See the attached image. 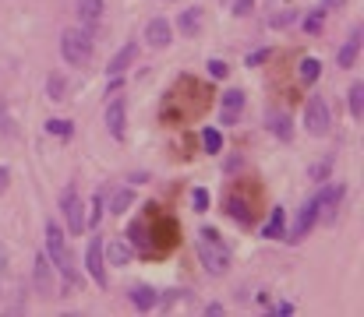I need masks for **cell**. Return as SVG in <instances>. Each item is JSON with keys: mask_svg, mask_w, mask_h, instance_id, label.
Here are the masks:
<instances>
[{"mask_svg": "<svg viewBox=\"0 0 364 317\" xmlns=\"http://www.w3.org/2000/svg\"><path fill=\"white\" fill-rule=\"evenodd\" d=\"M46 258L53 265V272L64 278V293L75 289V282H78V261L71 258V250H68V236L60 233V226L53 218H46Z\"/></svg>", "mask_w": 364, "mask_h": 317, "instance_id": "6da1fadb", "label": "cell"}, {"mask_svg": "<svg viewBox=\"0 0 364 317\" xmlns=\"http://www.w3.org/2000/svg\"><path fill=\"white\" fill-rule=\"evenodd\" d=\"M195 250H198V258H202V265H205L209 275H223V272H227L230 250H227V243H223V236H220L216 229L205 226V229L198 233V240H195Z\"/></svg>", "mask_w": 364, "mask_h": 317, "instance_id": "7a4b0ae2", "label": "cell"}, {"mask_svg": "<svg viewBox=\"0 0 364 317\" xmlns=\"http://www.w3.org/2000/svg\"><path fill=\"white\" fill-rule=\"evenodd\" d=\"M145 218H149V236H153V247H156V258L166 250L177 247V222L170 215H160L156 205H145Z\"/></svg>", "mask_w": 364, "mask_h": 317, "instance_id": "3957f363", "label": "cell"}, {"mask_svg": "<svg viewBox=\"0 0 364 317\" xmlns=\"http://www.w3.org/2000/svg\"><path fill=\"white\" fill-rule=\"evenodd\" d=\"M60 57H64L71 68H85L93 60V39H88L85 28H68L60 36Z\"/></svg>", "mask_w": 364, "mask_h": 317, "instance_id": "277c9868", "label": "cell"}, {"mask_svg": "<svg viewBox=\"0 0 364 317\" xmlns=\"http://www.w3.org/2000/svg\"><path fill=\"white\" fill-rule=\"evenodd\" d=\"M305 127L312 138H325L329 127H332V116H329V106L322 95H312V99L305 103Z\"/></svg>", "mask_w": 364, "mask_h": 317, "instance_id": "5b68a950", "label": "cell"}, {"mask_svg": "<svg viewBox=\"0 0 364 317\" xmlns=\"http://www.w3.org/2000/svg\"><path fill=\"white\" fill-rule=\"evenodd\" d=\"M85 272L93 275V282L99 285V289H106L110 285V275H106V254H103V240L93 236L85 247Z\"/></svg>", "mask_w": 364, "mask_h": 317, "instance_id": "8992f818", "label": "cell"}, {"mask_svg": "<svg viewBox=\"0 0 364 317\" xmlns=\"http://www.w3.org/2000/svg\"><path fill=\"white\" fill-rule=\"evenodd\" d=\"M343 194H347L343 183H325L318 194H315V201H318V218H322V222H336V208H340Z\"/></svg>", "mask_w": 364, "mask_h": 317, "instance_id": "52a82bcc", "label": "cell"}, {"mask_svg": "<svg viewBox=\"0 0 364 317\" xmlns=\"http://www.w3.org/2000/svg\"><path fill=\"white\" fill-rule=\"evenodd\" d=\"M60 208H64V215H68V229H71V236H82L88 226H85V205H82V198L75 194V190L68 187L64 190V198H60Z\"/></svg>", "mask_w": 364, "mask_h": 317, "instance_id": "ba28073f", "label": "cell"}, {"mask_svg": "<svg viewBox=\"0 0 364 317\" xmlns=\"http://www.w3.org/2000/svg\"><path fill=\"white\" fill-rule=\"evenodd\" d=\"M128 243L131 250H138V258H156V247H153V236H149V218H135L128 226Z\"/></svg>", "mask_w": 364, "mask_h": 317, "instance_id": "9c48e42d", "label": "cell"}, {"mask_svg": "<svg viewBox=\"0 0 364 317\" xmlns=\"http://www.w3.org/2000/svg\"><path fill=\"white\" fill-rule=\"evenodd\" d=\"M315 222H318V201L312 198V201H305V208L297 212V222H294V229L287 233V240H290V243H300V240L312 233Z\"/></svg>", "mask_w": 364, "mask_h": 317, "instance_id": "30bf717a", "label": "cell"}, {"mask_svg": "<svg viewBox=\"0 0 364 317\" xmlns=\"http://www.w3.org/2000/svg\"><path fill=\"white\" fill-rule=\"evenodd\" d=\"M240 110H245V92H240V88H227L223 92V103H220V123L223 127L237 123Z\"/></svg>", "mask_w": 364, "mask_h": 317, "instance_id": "8fae6325", "label": "cell"}, {"mask_svg": "<svg viewBox=\"0 0 364 317\" xmlns=\"http://www.w3.org/2000/svg\"><path fill=\"white\" fill-rule=\"evenodd\" d=\"M106 127H110V134L117 141H124V134H128V106H124V99H113L106 106Z\"/></svg>", "mask_w": 364, "mask_h": 317, "instance_id": "7c38bea8", "label": "cell"}, {"mask_svg": "<svg viewBox=\"0 0 364 317\" xmlns=\"http://www.w3.org/2000/svg\"><path fill=\"white\" fill-rule=\"evenodd\" d=\"M145 39H149V46H153V50H166L173 43V25L166 18H153V21H149V28H145Z\"/></svg>", "mask_w": 364, "mask_h": 317, "instance_id": "4fadbf2b", "label": "cell"}, {"mask_svg": "<svg viewBox=\"0 0 364 317\" xmlns=\"http://www.w3.org/2000/svg\"><path fill=\"white\" fill-rule=\"evenodd\" d=\"M361 36H364L361 25H357V28H350V36L343 39V46H340V53H336V63H340V68H354V63H357V53H361Z\"/></svg>", "mask_w": 364, "mask_h": 317, "instance_id": "5bb4252c", "label": "cell"}, {"mask_svg": "<svg viewBox=\"0 0 364 317\" xmlns=\"http://www.w3.org/2000/svg\"><path fill=\"white\" fill-rule=\"evenodd\" d=\"M36 289H39L43 300L53 296V265H50L46 254H36Z\"/></svg>", "mask_w": 364, "mask_h": 317, "instance_id": "9a60e30c", "label": "cell"}, {"mask_svg": "<svg viewBox=\"0 0 364 317\" xmlns=\"http://www.w3.org/2000/svg\"><path fill=\"white\" fill-rule=\"evenodd\" d=\"M227 215H230L233 222H240V226H251L255 208H251V201H248L245 194H230V198H227Z\"/></svg>", "mask_w": 364, "mask_h": 317, "instance_id": "2e32d148", "label": "cell"}, {"mask_svg": "<svg viewBox=\"0 0 364 317\" xmlns=\"http://www.w3.org/2000/svg\"><path fill=\"white\" fill-rule=\"evenodd\" d=\"M128 296H131V303H135L138 310H153V307L160 303V293L153 289V285H145V282L131 285V289H128Z\"/></svg>", "mask_w": 364, "mask_h": 317, "instance_id": "e0dca14e", "label": "cell"}, {"mask_svg": "<svg viewBox=\"0 0 364 317\" xmlns=\"http://www.w3.org/2000/svg\"><path fill=\"white\" fill-rule=\"evenodd\" d=\"M135 57H138V43H128V46H120L117 53H113V60H110V74H124L131 63H135Z\"/></svg>", "mask_w": 364, "mask_h": 317, "instance_id": "ac0fdd59", "label": "cell"}, {"mask_svg": "<svg viewBox=\"0 0 364 317\" xmlns=\"http://www.w3.org/2000/svg\"><path fill=\"white\" fill-rule=\"evenodd\" d=\"M262 236H265V240L287 236V212H283V208H272V212H269V222L262 226Z\"/></svg>", "mask_w": 364, "mask_h": 317, "instance_id": "d6986e66", "label": "cell"}, {"mask_svg": "<svg viewBox=\"0 0 364 317\" xmlns=\"http://www.w3.org/2000/svg\"><path fill=\"white\" fill-rule=\"evenodd\" d=\"M103 18V0H78V21L82 28H93Z\"/></svg>", "mask_w": 364, "mask_h": 317, "instance_id": "ffe728a7", "label": "cell"}, {"mask_svg": "<svg viewBox=\"0 0 364 317\" xmlns=\"http://www.w3.org/2000/svg\"><path fill=\"white\" fill-rule=\"evenodd\" d=\"M265 120H269V131L276 134L280 141H290V138H294V123H290V116H287V113L269 110V116H265Z\"/></svg>", "mask_w": 364, "mask_h": 317, "instance_id": "44dd1931", "label": "cell"}, {"mask_svg": "<svg viewBox=\"0 0 364 317\" xmlns=\"http://www.w3.org/2000/svg\"><path fill=\"white\" fill-rule=\"evenodd\" d=\"M103 254H106V265H117V268H124L128 261H131V247L124 243V240H110V247L103 243Z\"/></svg>", "mask_w": 364, "mask_h": 317, "instance_id": "7402d4cb", "label": "cell"}, {"mask_svg": "<svg viewBox=\"0 0 364 317\" xmlns=\"http://www.w3.org/2000/svg\"><path fill=\"white\" fill-rule=\"evenodd\" d=\"M347 103H350V116L361 120V116H364V81H354V85H350Z\"/></svg>", "mask_w": 364, "mask_h": 317, "instance_id": "603a6c76", "label": "cell"}, {"mask_svg": "<svg viewBox=\"0 0 364 317\" xmlns=\"http://www.w3.org/2000/svg\"><path fill=\"white\" fill-rule=\"evenodd\" d=\"M198 28H202V8H188V11H180V32H184V36H195Z\"/></svg>", "mask_w": 364, "mask_h": 317, "instance_id": "cb8c5ba5", "label": "cell"}, {"mask_svg": "<svg viewBox=\"0 0 364 317\" xmlns=\"http://www.w3.org/2000/svg\"><path fill=\"white\" fill-rule=\"evenodd\" d=\"M297 74H300V81H305V85H315L318 74H322V63L315 57H305V60H300V68H297Z\"/></svg>", "mask_w": 364, "mask_h": 317, "instance_id": "d4e9b609", "label": "cell"}, {"mask_svg": "<svg viewBox=\"0 0 364 317\" xmlns=\"http://www.w3.org/2000/svg\"><path fill=\"white\" fill-rule=\"evenodd\" d=\"M131 201H135V190H113V194H110V215L128 212Z\"/></svg>", "mask_w": 364, "mask_h": 317, "instance_id": "484cf974", "label": "cell"}, {"mask_svg": "<svg viewBox=\"0 0 364 317\" xmlns=\"http://www.w3.org/2000/svg\"><path fill=\"white\" fill-rule=\"evenodd\" d=\"M202 145H205V152L216 155V152H223V134L216 131V127H205V131H202Z\"/></svg>", "mask_w": 364, "mask_h": 317, "instance_id": "4316f807", "label": "cell"}, {"mask_svg": "<svg viewBox=\"0 0 364 317\" xmlns=\"http://www.w3.org/2000/svg\"><path fill=\"white\" fill-rule=\"evenodd\" d=\"M329 173H332V155H325L322 163H315V166L308 170V180H315V183H325V180H329Z\"/></svg>", "mask_w": 364, "mask_h": 317, "instance_id": "83f0119b", "label": "cell"}, {"mask_svg": "<svg viewBox=\"0 0 364 317\" xmlns=\"http://www.w3.org/2000/svg\"><path fill=\"white\" fill-rule=\"evenodd\" d=\"M103 194H106V190H96V194H93V212L85 215V226H99V218H103Z\"/></svg>", "mask_w": 364, "mask_h": 317, "instance_id": "f1b7e54d", "label": "cell"}, {"mask_svg": "<svg viewBox=\"0 0 364 317\" xmlns=\"http://www.w3.org/2000/svg\"><path fill=\"white\" fill-rule=\"evenodd\" d=\"M64 88H68V81L60 78V74H50L46 78V95H50V99H64Z\"/></svg>", "mask_w": 364, "mask_h": 317, "instance_id": "f546056e", "label": "cell"}, {"mask_svg": "<svg viewBox=\"0 0 364 317\" xmlns=\"http://www.w3.org/2000/svg\"><path fill=\"white\" fill-rule=\"evenodd\" d=\"M71 120H46V134H57V138H71Z\"/></svg>", "mask_w": 364, "mask_h": 317, "instance_id": "4dcf8cb0", "label": "cell"}, {"mask_svg": "<svg viewBox=\"0 0 364 317\" xmlns=\"http://www.w3.org/2000/svg\"><path fill=\"white\" fill-rule=\"evenodd\" d=\"M255 11V0H230V14L233 18H248Z\"/></svg>", "mask_w": 364, "mask_h": 317, "instance_id": "1f68e13d", "label": "cell"}, {"mask_svg": "<svg viewBox=\"0 0 364 317\" xmlns=\"http://www.w3.org/2000/svg\"><path fill=\"white\" fill-rule=\"evenodd\" d=\"M191 208H195V212H205V208H209V190H205V187H195V190H191Z\"/></svg>", "mask_w": 364, "mask_h": 317, "instance_id": "d6a6232c", "label": "cell"}, {"mask_svg": "<svg viewBox=\"0 0 364 317\" xmlns=\"http://www.w3.org/2000/svg\"><path fill=\"white\" fill-rule=\"evenodd\" d=\"M322 21H325V8H315V11L305 18V28H308V32H322Z\"/></svg>", "mask_w": 364, "mask_h": 317, "instance_id": "836d02e7", "label": "cell"}, {"mask_svg": "<svg viewBox=\"0 0 364 317\" xmlns=\"http://www.w3.org/2000/svg\"><path fill=\"white\" fill-rule=\"evenodd\" d=\"M205 68H209V74H212V78H227V74H230L227 60H220V57H212V60L205 63Z\"/></svg>", "mask_w": 364, "mask_h": 317, "instance_id": "e575fe53", "label": "cell"}, {"mask_svg": "<svg viewBox=\"0 0 364 317\" xmlns=\"http://www.w3.org/2000/svg\"><path fill=\"white\" fill-rule=\"evenodd\" d=\"M272 57V50H255V53H248V68H258V63H265Z\"/></svg>", "mask_w": 364, "mask_h": 317, "instance_id": "d590c367", "label": "cell"}, {"mask_svg": "<svg viewBox=\"0 0 364 317\" xmlns=\"http://www.w3.org/2000/svg\"><path fill=\"white\" fill-rule=\"evenodd\" d=\"M294 21V11H283V14H272V28H283Z\"/></svg>", "mask_w": 364, "mask_h": 317, "instance_id": "8d00e7d4", "label": "cell"}, {"mask_svg": "<svg viewBox=\"0 0 364 317\" xmlns=\"http://www.w3.org/2000/svg\"><path fill=\"white\" fill-rule=\"evenodd\" d=\"M8 187H11V170L0 166V194H8Z\"/></svg>", "mask_w": 364, "mask_h": 317, "instance_id": "74e56055", "label": "cell"}, {"mask_svg": "<svg viewBox=\"0 0 364 317\" xmlns=\"http://www.w3.org/2000/svg\"><path fill=\"white\" fill-rule=\"evenodd\" d=\"M272 314H276V317H290L294 307H290V303H276V307H272Z\"/></svg>", "mask_w": 364, "mask_h": 317, "instance_id": "f35d334b", "label": "cell"}, {"mask_svg": "<svg viewBox=\"0 0 364 317\" xmlns=\"http://www.w3.org/2000/svg\"><path fill=\"white\" fill-rule=\"evenodd\" d=\"M205 314H209V317H220V314H223V303H209Z\"/></svg>", "mask_w": 364, "mask_h": 317, "instance_id": "ab89813d", "label": "cell"}, {"mask_svg": "<svg viewBox=\"0 0 364 317\" xmlns=\"http://www.w3.org/2000/svg\"><path fill=\"white\" fill-rule=\"evenodd\" d=\"M347 0H322V8H343Z\"/></svg>", "mask_w": 364, "mask_h": 317, "instance_id": "60d3db41", "label": "cell"}, {"mask_svg": "<svg viewBox=\"0 0 364 317\" xmlns=\"http://www.w3.org/2000/svg\"><path fill=\"white\" fill-rule=\"evenodd\" d=\"M223 4H230V0H223Z\"/></svg>", "mask_w": 364, "mask_h": 317, "instance_id": "b9f144b4", "label": "cell"}]
</instances>
